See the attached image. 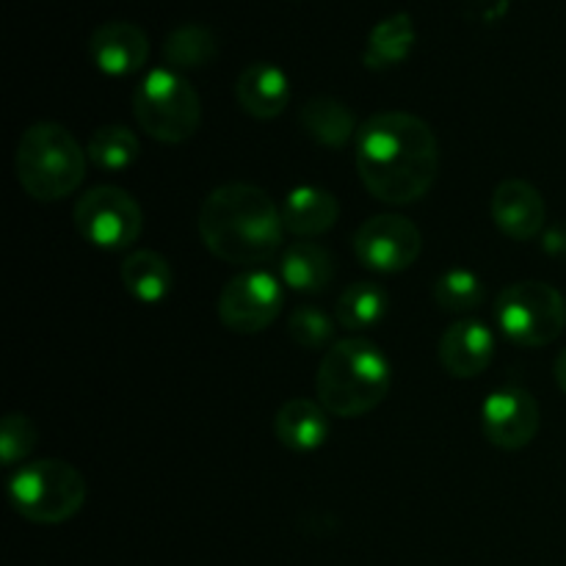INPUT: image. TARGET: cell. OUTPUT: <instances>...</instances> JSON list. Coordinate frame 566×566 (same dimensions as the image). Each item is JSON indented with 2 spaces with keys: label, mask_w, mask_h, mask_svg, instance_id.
Listing matches in <instances>:
<instances>
[{
  "label": "cell",
  "mask_w": 566,
  "mask_h": 566,
  "mask_svg": "<svg viewBox=\"0 0 566 566\" xmlns=\"http://www.w3.org/2000/svg\"><path fill=\"white\" fill-rule=\"evenodd\" d=\"M216 55H219V39L208 25L197 22L175 28L164 42V59L175 72L208 66Z\"/></svg>",
  "instance_id": "cell-23"
},
{
  "label": "cell",
  "mask_w": 566,
  "mask_h": 566,
  "mask_svg": "<svg viewBox=\"0 0 566 566\" xmlns=\"http://www.w3.org/2000/svg\"><path fill=\"white\" fill-rule=\"evenodd\" d=\"M495 354V337L481 321H457L440 337V363L457 379L484 374Z\"/></svg>",
  "instance_id": "cell-14"
},
{
  "label": "cell",
  "mask_w": 566,
  "mask_h": 566,
  "mask_svg": "<svg viewBox=\"0 0 566 566\" xmlns=\"http://www.w3.org/2000/svg\"><path fill=\"white\" fill-rule=\"evenodd\" d=\"M280 276L296 293H324L335 280V260L313 241H296L282 252Z\"/></svg>",
  "instance_id": "cell-18"
},
{
  "label": "cell",
  "mask_w": 566,
  "mask_h": 566,
  "mask_svg": "<svg viewBox=\"0 0 566 566\" xmlns=\"http://www.w3.org/2000/svg\"><path fill=\"white\" fill-rule=\"evenodd\" d=\"M484 437L503 451H520L539 434V403L520 387L495 390L481 407Z\"/></svg>",
  "instance_id": "cell-11"
},
{
  "label": "cell",
  "mask_w": 566,
  "mask_h": 566,
  "mask_svg": "<svg viewBox=\"0 0 566 566\" xmlns=\"http://www.w3.org/2000/svg\"><path fill=\"white\" fill-rule=\"evenodd\" d=\"M415 39H418V33H415V22L407 11L385 17L379 25H374L368 44H365V66L368 70H390V66L403 64L412 53Z\"/></svg>",
  "instance_id": "cell-21"
},
{
  "label": "cell",
  "mask_w": 566,
  "mask_h": 566,
  "mask_svg": "<svg viewBox=\"0 0 566 566\" xmlns=\"http://www.w3.org/2000/svg\"><path fill=\"white\" fill-rule=\"evenodd\" d=\"M354 160L370 197L412 205L431 191L440 175V144L420 116L385 111L359 127Z\"/></svg>",
  "instance_id": "cell-1"
},
{
  "label": "cell",
  "mask_w": 566,
  "mask_h": 566,
  "mask_svg": "<svg viewBox=\"0 0 566 566\" xmlns=\"http://www.w3.org/2000/svg\"><path fill=\"white\" fill-rule=\"evenodd\" d=\"M138 153V138L130 127L125 125H103L92 133L88 138L86 155L97 169L103 171H125L136 164Z\"/></svg>",
  "instance_id": "cell-24"
},
{
  "label": "cell",
  "mask_w": 566,
  "mask_h": 566,
  "mask_svg": "<svg viewBox=\"0 0 566 566\" xmlns=\"http://www.w3.org/2000/svg\"><path fill=\"white\" fill-rule=\"evenodd\" d=\"M235 99L254 119H276L291 103V81L276 64L258 61L238 75Z\"/></svg>",
  "instance_id": "cell-15"
},
{
  "label": "cell",
  "mask_w": 566,
  "mask_h": 566,
  "mask_svg": "<svg viewBox=\"0 0 566 566\" xmlns=\"http://www.w3.org/2000/svg\"><path fill=\"white\" fill-rule=\"evenodd\" d=\"M36 442H39V431L28 415H20V412L6 415L3 426H0V459H3L6 468H14V464H20L22 459L31 457Z\"/></svg>",
  "instance_id": "cell-27"
},
{
  "label": "cell",
  "mask_w": 566,
  "mask_h": 566,
  "mask_svg": "<svg viewBox=\"0 0 566 566\" xmlns=\"http://www.w3.org/2000/svg\"><path fill=\"white\" fill-rule=\"evenodd\" d=\"M390 298L376 282H357L340 293L335 304V321L348 332H368L387 315Z\"/></svg>",
  "instance_id": "cell-22"
},
{
  "label": "cell",
  "mask_w": 566,
  "mask_h": 566,
  "mask_svg": "<svg viewBox=\"0 0 566 566\" xmlns=\"http://www.w3.org/2000/svg\"><path fill=\"white\" fill-rule=\"evenodd\" d=\"M280 213L287 232L298 238H315L335 227L337 216H340V205H337L335 193L324 191V188L298 186L287 193Z\"/></svg>",
  "instance_id": "cell-17"
},
{
  "label": "cell",
  "mask_w": 566,
  "mask_h": 566,
  "mask_svg": "<svg viewBox=\"0 0 566 566\" xmlns=\"http://www.w3.org/2000/svg\"><path fill=\"white\" fill-rule=\"evenodd\" d=\"M423 252V235L403 216H374L354 232V254L359 263L379 274H398L412 269Z\"/></svg>",
  "instance_id": "cell-10"
},
{
  "label": "cell",
  "mask_w": 566,
  "mask_h": 566,
  "mask_svg": "<svg viewBox=\"0 0 566 566\" xmlns=\"http://www.w3.org/2000/svg\"><path fill=\"white\" fill-rule=\"evenodd\" d=\"M86 149L59 122H36L17 142V180L36 202H59L75 193L86 177Z\"/></svg>",
  "instance_id": "cell-4"
},
{
  "label": "cell",
  "mask_w": 566,
  "mask_h": 566,
  "mask_svg": "<svg viewBox=\"0 0 566 566\" xmlns=\"http://www.w3.org/2000/svg\"><path fill=\"white\" fill-rule=\"evenodd\" d=\"M556 381H558V387L566 392V348L556 357Z\"/></svg>",
  "instance_id": "cell-28"
},
{
  "label": "cell",
  "mask_w": 566,
  "mask_h": 566,
  "mask_svg": "<svg viewBox=\"0 0 566 566\" xmlns=\"http://www.w3.org/2000/svg\"><path fill=\"white\" fill-rule=\"evenodd\" d=\"M434 302L446 313H473L484 302V285L468 269H451L437 280Z\"/></svg>",
  "instance_id": "cell-25"
},
{
  "label": "cell",
  "mask_w": 566,
  "mask_h": 566,
  "mask_svg": "<svg viewBox=\"0 0 566 566\" xmlns=\"http://www.w3.org/2000/svg\"><path fill=\"white\" fill-rule=\"evenodd\" d=\"M495 321L514 346H551L566 326V302L547 282H514L497 293Z\"/></svg>",
  "instance_id": "cell-7"
},
{
  "label": "cell",
  "mask_w": 566,
  "mask_h": 566,
  "mask_svg": "<svg viewBox=\"0 0 566 566\" xmlns=\"http://www.w3.org/2000/svg\"><path fill=\"white\" fill-rule=\"evenodd\" d=\"M392 385L385 352L365 337L332 343L315 376L318 403L335 418H359L379 407Z\"/></svg>",
  "instance_id": "cell-3"
},
{
  "label": "cell",
  "mask_w": 566,
  "mask_h": 566,
  "mask_svg": "<svg viewBox=\"0 0 566 566\" xmlns=\"http://www.w3.org/2000/svg\"><path fill=\"white\" fill-rule=\"evenodd\" d=\"M88 59L103 75L127 77L136 75L149 59V39L133 22H103L88 36Z\"/></svg>",
  "instance_id": "cell-12"
},
{
  "label": "cell",
  "mask_w": 566,
  "mask_h": 566,
  "mask_svg": "<svg viewBox=\"0 0 566 566\" xmlns=\"http://www.w3.org/2000/svg\"><path fill=\"white\" fill-rule=\"evenodd\" d=\"M86 479L61 459H36L11 475L9 501L22 520L36 525H61L86 503Z\"/></svg>",
  "instance_id": "cell-5"
},
{
  "label": "cell",
  "mask_w": 566,
  "mask_h": 566,
  "mask_svg": "<svg viewBox=\"0 0 566 566\" xmlns=\"http://www.w3.org/2000/svg\"><path fill=\"white\" fill-rule=\"evenodd\" d=\"M276 440L296 453L318 451L329 437V412L310 398H291L274 418Z\"/></svg>",
  "instance_id": "cell-16"
},
{
  "label": "cell",
  "mask_w": 566,
  "mask_h": 566,
  "mask_svg": "<svg viewBox=\"0 0 566 566\" xmlns=\"http://www.w3.org/2000/svg\"><path fill=\"white\" fill-rule=\"evenodd\" d=\"M287 337H291L296 346L310 348V352H318V348H326L335 337V321L324 313L321 307H302L293 310L287 315Z\"/></svg>",
  "instance_id": "cell-26"
},
{
  "label": "cell",
  "mask_w": 566,
  "mask_h": 566,
  "mask_svg": "<svg viewBox=\"0 0 566 566\" xmlns=\"http://www.w3.org/2000/svg\"><path fill=\"white\" fill-rule=\"evenodd\" d=\"M490 210L497 230L512 241H534L545 230V199L528 180H503L492 193Z\"/></svg>",
  "instance_id": "cell-13"
},
{
  "label": "cell",
  "mask_w": 566,
  "mask_h": 566,
  "mask_svg": "<svg viewBox=\"0 0 566 566\" xmlns=\"http://www.w3.org/2000/svg\"><path fill=\"white\" fill-rule=\"evenodd\" d=\"M199 235L213 258L232 265L269 263L282 247V213L274 199L249 182H230L205 197Z\"/></svg>",
  "instance_id": "cell-2"
},
{
  "label": "cell",
  "mask_w": 566,
  "mask_h": 566,
  "mask_svg": "<svg viewBox=\"0 0 566 566\" xmlns=\"http://www.w3.org/2000/svg\"><path fill=\"white\" fill-rule=\"evenodd\" d=\"M298 122L310 138L332 149H343L359 133L357 119L348 111V105H343L335 97L307 99L298 111Z\"/></svg>",
  "instance_id": "cell-20"
},
{
  "label": "cell",
  "mask_w": 566,
  "mask_h": 566,
  "mask_svg": "<svg viewBox=\"0 0 566 566\" xmlns=\"http://www.w3.org/2000/svg\"><path fill=\"white\" fill-rule=\"evenodd\" d=\"M133 116L155 142L182 144L202 125V99L180 72L153 70L133 92Z\"/></svg>",
  "instance_id": "cell-6"
},
{
  "label": "cell",
  "mask_w": 566,
  "mask_h": 566,
  "mask_svg": "<svg viewBox=\"0 0 566 566\" xmlns=\"http://www.w3.org/2000/svg\"><path fill=\"white\" fill-rule=\"evenodd\" d=\"M285 307V291L269 271H243L232 276L219 296L221 324L238 335H258L269 329Z\"/></svg>",
  "instance_id": "cell-9"
},
{
  "label": "cell",
  "mask_w": 566,
  "mask_h": 566,
  "mask_svg": "<svg viewBox=\"0 0 566 566\" xmlns=\"http://www.w3.org/2000/svg\"><path fill=\"white\" fill-rule=\"evenodd\" d=\"M122 285L138 302L158 304L171 293L175 274L164 254L153 252V249H138V252L127 254L122 263Z\"/></svg>",
  "instance_id": "cell-19"
},
{
  "label": "cell",
  "mask_w": 566,
  "mask_h": 566,
  "mask_svg": "<svg viewBox=\"0 0 566 566\" xmlns=\"http://www.w3.org/2000/svg\"><path fill=\"white\" fill-rule=\"evenodd\" d=\"M72 219H75L83 241L105 249V252L130 249L138 241L144 227L142 205L119 186L88 188L77 199Z\"/></svg>",
  "instance_id": "cell-8"
}]
</instances>
